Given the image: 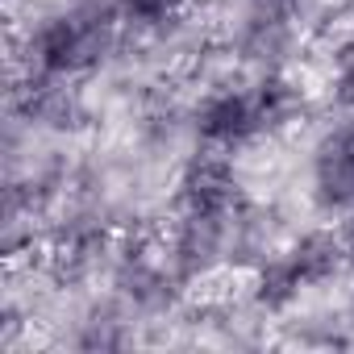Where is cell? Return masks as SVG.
<instances>
[{
    "mask_svg": "<svg viewBox=\"0 0 354 354\" xmlns=\"http://www.w3.org/2000/svg\"><path fill=\"white\" fill-rule=\"evenodd\" d=\"M34 63L46 75H71L104 59L109 50V21L100 13H67L38 30L34 38Z\"/></svg>",
    "mask_w": 354,
    "mask_h": 354,
    "instance_id": "cell-1",
    "label": "cell"
},
{
    "mask_svg": "<svg viewBox=\"0 0 354 354\" xmlns=\"http://www.w3.org/2000/svg\"><path fill=\"white\" fill-rule=\"evenodd\" d=\"M263 129H267V117H263L259 92H217L196 113V133L217 150H234Z\"/></svg>",
    "mask_w": 354,
    "mask_h": 354,
    "instance_id": "cell-2",
    "label": "cell"
},
{
    "mask_svg": "<svg viewBox=\"0 0 354 354\" xmlns=\"http://www.w3.org/2000/svg\"><path fill=\"white\" fill-rule=\"evenodd\" d=\"M184 209L196 217H230L238 209V175L225 150H205L184 171Z\"/></svg>",
    "mask_w": 354,
    "mask_h": 354,
    "instance_id": "cell-3",
    "label": "cell"
},
{
    "mask_svg": "<svg viewBox=\"0 0 354 354\" xmlns=\"http://www.w3.org/2000/svg\"><path fill=\"white\" fill-rule=\"evenodd\" d=\"M317 196L325 209L354 213V121L333 129L317 150Z\"/></svg>",
    "mask_w": 354,
    "mask_h": 354,
    "instance_id": "cell-4",
    "label": "cell"
},
{
    "mask_svg": "<svg viewBox=\"0 0 354 354\" xmlns=\"http://www.w3.org/2000/svg\"><path fill=\"white\" fill-rule=\"evenodd\" d=\"M180 9H184V0H125V13L133 21H146V26L167 21V17H175Z\"/></svg>",
    "mask_w": 354,
    "mask_h": 354,
    "instance_id": "cell-5",
    "label": "cell"
},
{
    "mask_svg": "<svg viewBox=\"0 0 354 354\" xmlns=\"http://www.w3.org/2000/svg\"><path fill=\"white\" fill-rule=\"evenodd\" d=\"M337 96L342 104H354V46L337 55Z\"/></svg>",
    "mask_w": 354,
    "mask_h": 354,
    "instance_id": "cell-6",
    "label": "cell"
}]
</instances>
